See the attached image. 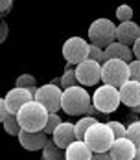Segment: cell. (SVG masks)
Segmentation results:
<instances>
[{
  "label": "cell",
  "instance_id": "1",
  "mask_svg": "<svg viewBox=\"0 0 140 160\" xmlns=\"http://www.w3.org/2000/svg\"><path fill=\"white\" fill-rule=\"evenodd\" d=\"M92 105V96L85 90V87H70L63 90L61 111L70 116H85L87 109Z\"/></svg>",
  "mask_w": 140,
  "mask_h": 160
},
{
  "label": "cell",
  "instance_id": "13",
  "mask_svg": "<svg viewBox=\"0 0 140 160\" xmlns=\"http://www.w3.org/2000/svg\"><path fill=\"white\" fill-rule=\"evenodd\" d=\"M52 140L59 145L61 149H66L72 142L79 140L78 134H76V125H74V123H70V122H63L61 125L54 131Z\"/></svg>",
  "mask_w": 140,
  "mask_h": 160
},
{
  "label": "cell",
  "instance_id": "21",
  "mask_svg": "<svg viewBox=\"0 0 140 160\" xmlns=\"http://www.w3.org/2000/svg\"><path fill=\"white\" fill-rule=\"evenodd\" d=\"M2 125L6 129V132L11 134V136H18V132L22 131L20 123H18V116H17V114H11V112L2 120Z\"/></svg>",
  "mask_w": 140,
  "mask_h": 160
},
{
  "label": "cell",
  "instance_id": "18",
  "mask_svg": "<svg viewBox=\"0 0 140 160\" xmlns=\"http://www.w3.org/2000/svg\"><path fill=\"white\" fill-rule=\"evenodd\" d=\"M65 158V149H61L54 140L48 138L46 145L43 147V160H63Z\"/></svg>",
  "mask_w": 140,
  "mask_h": 160
},
{
  "label": "cell",
  "instance_id": "12",
  "mask_svg": "<svg viewBox=\"0 0 140 160\" xmlns=\"http://www.w3.org/2000/svg\"><path fill=\"white\" fill-rule=\"evenodd\" d=\"M137 151H138V147L133 144L127 136L125 138H116L112 147L109 149L112 160H133Z\"/></svg>",
  "mask_w": 140,
  "mask_h": 160
},
{
  "label": "cell",
  "instance_id": "19",
  "mask_svg": "<svg viewBox=\"0 0 140 160\" xmlns=\"http://www.w3.org/2000/svg\"><path fill=\"white\" fill-rule=\"evenodd\" d=\"M61 87L63 90L65 88H70V87H78L79 85V79H78V74H76V64H70L66 63V70H65V74L61 76Z\"/></svg>",
  "mask_w": 140,
  "mask_h": 160
},
{
  "label": "cell",
  "instance_id": "3",
  "mask_svg": "<svg viewBox=\"0 0 140 160\" xmlns=\"http://www.w3.org/2000/svg\"><path fill=\"white\" fill-rule=\"evenodd\" d=\"M83 140L89 144V147L92 149L94 153H107L112 147L116 138H114V132L111 131L109 123L98 122V123H94L92 127L87 131Z\"/></svg>",
  "mask_w": 140,
  "mask_h": 160
},
{
  "label": "cell",
  "instance_id": "28",
  "mask_svg": "<svg viewBox=\"0 0 140 160\" xmlns=\"http://www.w3.org/2000/svg\"><path fill=\"white\" fill-rule=\"evenodd\" d=\"M129 72H131V79L140 83V59H133L129 63Z\"/></svg>",
  "mask_w": 140,
  "mask_h": 160
},
{
  "label": "cell",
  "instance_id": "20",
  "mask_svg": "<svg viewBox=\"0 0 140 160\" xmlns=\"http://www.w3.org/2000/svg\"><path fill=\"white\" fill-rule=\"evenodd\" d=\"M94 123H98L96 116H81L78 122H76V134H78L79 140H83V138H85L87 131L92 127Z\"/></svg>",
  "mask_w": 140,
  "mask_h": 160
},
{
  "label": "cell",
  "instance_id": "7",
  "mask_svg": "<svg viewBox=\"0 0 140 160\" xmlns=\"http://www.w3.org/2000/svg\"><path fill=\"white\" fill-rule=\"evenodd\" d=\"M89 50H91L89 41H85L83 37H70L63 44V57L66 59V63L78 66L85 59H89Z\"/></svg>",
  "mask_w": 140,
  "mask_h": 160
},
{
  "label": "cell",
  "instance_id": "15",
  "mask_svg": "<svg viewBox=\"0 0 140 160\" xmlns=\"http://www.w3.org/2000/svg\"><path fill=\"white\" fill-rule=\"evenodd\" d=\"M120 99L125 107L135 109L140 103V83L138 81H125L124 85L120 87Z\"/></svg>",
  "mask_w": 140,
  "mask_h": 160
},
{
  "label": "cell",
  "instance_id": "16",
  "mask_svg": "<svg viewBox=\"0 0 140 160\" xmlns=\"http://www.w3.org/2000/svg\"><path fill=\"white\" fill-rule=\"evenodd\" d=\"M94 151L89 147L85 140H76L65 149V158L66 160H91Z\"/></svg>",
  "mask_w": 140,
  "mask_h": 160
},
{
  "label": "cell",
  "instance_id": "5",
  "mask_svg": "<svg viewBox=\"0 0 140 160\" xmlns=\"http://www.w3.org/2000/svg\"><path fill=\"white\" fill-rule=\"evenodd\" d=\"M92 103H94V107L100 111V114H111V112H114L120 107V103H122V99H120V88L103 83L101 87L96 88V92L92 94Z\"/></svg>",
  "mask_w": 140,
  "mask_h": 160
},
{
  "label": "cell",
  "instance_id": "30",
  "mask_svg": "<svg viewBox=\"0 0 140 160\" xmlns=\"http://www.w3.org/2000/svg\"><path fill=\"white\" fill-rule=\"evenodd\" d=\"M8 33H9L8 22H4V20H2V24H0V41H2V42H4V41L8 39Z\"/></svg>",
  "mask_w": 140,
  "mask_h": 160
},
{
  "label": "cell",
  "instance_id": "6",
  "mask_svg": "<svg viewBox=\"0 0 140 160\" xmlns=\"http://www.w3.org/2000/svg\"><path fill=\"white\" fill-rule=\"evenodd\" d=\"M89 39L91 44L107 48L116 41V24L109 18H96L89 26Z\"/></svg>",
  "mask_w": 140,
  "mask_h": 160
},
{
  "label": "cell",
  "instance_id": "2",
  "mask_svg": "<svg viewBox=\"0 0 140 160\" xmlns=\"http://www.w3.org/2000/svg\"><path fill=\"white\" fill-rule=\"evenodd\" d=\"M18 123L24 131H44L50 112L39 101H30L18 111Z\"/></svg>",
  "mask_w": 140,
  "mask_h": 160
},
{
  "label": "cell",
  "instance_id": "8",
  "mask_svg": "<svg viewBox=\"0 0 140 160\" xmlns=\"http://www.w3.org/2000/svg\"><path fill=\"white\" fill-rule=\"evenodd\" d=\"M35 101H39L43 107H46L48 112L61 111L63 88L61 87H57V85H54V83H46V85H43V87L37 88Z\"/></svg>",
  "mask_w": 140,
  "mask_h": 160
},
{
  "label": "cell",
  "instance_id": "4",
  "mask_svg": "<svg viewBox=\"0 0 140 160\" xmlns=\"http://www.w3.org/2000/svg\"><path fill=\"white\" fill-rule=\"evenodd\" d=\"M129 79H131L129 63H125L122 59H107L101 64V81L105 85H112V87L120 88Z\"/></svg>",
  "mask_w": 140,
  "mask_h": 160
},
{
  "label": "cell",
  "instance_id": "14",
  "mask_svg": "<svg viewBox=\"0 0 140 160\" xmlns=\"http://www.w3.org/2000/svg\"><path fill=\"white\" fill-rule=\"evenodd\" d=\"M140 37V26L133 20H127V22H120L116 26V41L124 42L127 46H133Z\"/></svg>",
  "mask_w": 140,
  "mask_h": 160
},
{
  "label": "cell",
  "instance_id": "26",
  "mask_svg": "<svg viewBox=\"0 0 140 160\" xmlns=\"http://www.w3.org/2000/svg\"><path fill=\"white\" fill-rule=\"evenodd\" d=\"M61 118H59V114L57 112H50V116H48V122H46V127H44V132L46 134H54V131L61 125Z\"/></svg>",
  "mask_w": 140,
  "mask_h": 160
},
{
  "label": "cell",
  "instance_id": "9",
  "mask_svg": "<svg viewBox=\"0 0 140 160\" xmlns=\"http://www.w3.org/2000/svg\"><path fill=\"white\" fill-rule=\"evenodd\" d=\"M76 74L81 87H94L101 81V63L94 59H85L76 66Z\"/></svg>",
  "mask_w": 140,
  "mask_h": 160
},
{
  "label": "cell",
  "instance_id": "32",
  "mask_svg": "<svg viewBox=\"0 0 140 160\" xmlns=\"http://www.w3.org/2000/svg\"><path fill=\"white\" fill-rule=\"evenodd\" d=\"M91 160H112V157H111L109 151L107 153H94Z\"/></svg>",
  "mask_w": 140,
  "mask_h": 160
},
{
  "label": "cell",
  "instance_id": "29",
  "mask_svg": "<svg viewBox=\"0 0 140 160\" xmlns=\"http://www.w3.org/2000/svg\"><path fill=\"white\" fill-rule=\"evenodd\" d=\"M11 6H13V0H0V13H2V17H6L11 11Z\"/></svg>",
  "mask_w": 140,
  "mask_h": 160
},
{
  "label": "cell",
  "instance_id": "36",
  "mask_svg": "<svg viewBox=\"0 0 140 160\" xmlns=\"http://www.w3.org/2000/svg\"><path fill=\"white\" fill-rule=\"evenodd\" d=\"M63 160H66V158H63Z\"/></svg>",
  "mask_w": 140,
  "mask_h": 160
},
{
  "label": "cell",
  "instance_id": "27",
  "mask_svg": "<svg viewBox=\"0 0 140 160\" xmlns=\"http://www.w3.org/2000/svg\"><path fill=\"white\" fill-rule=\"evenodd\" d=\"M89 59H94L98 63H105L107 57H105V48L101 46H96V44H91V50H89Z\"/></svg>",
  "mask_w": 140,
  "mask_h": 160
},
{
  "label": "cell",
  "instance_id": "11",
  "mask_svg": "<svg viewBox=\"0 0 140 160\" xmlns=\"http://www.w3.org/2000/svg\"><path fill=\"white\" fill-rule=\"evenodd\" d=\"M18 142L28 151H39L48 142V134L44 131H20L18 132Z\"/></svg>",
  "mask_w": 140,
  "mask_h": 160
},
{
  "label": "cell",
  "instance_id": "33",
  "mask_svg": "<svg viewBox=\"0 0 140 160\" xmlns=\"http://www.w3.org/2000/svg\"><path fill=\"white\" fill-rule=\"evenodd\" d=\"M133 53H135V59H140V37L138 41L133 44Z\"/></svg>",
  "mask_w": 140,
  "mask_h": 160
},
{
  "label": "cell",
  "instance_id": "34",
  "mask_svg": "<svg viewBox=\"0 0 140 160\" xmlns=\"http://www.w3.org/2000/svg\"><path fill=\"white\" fill-rule=\"evenodd\" d=\"M133 111L137 112V114H140V103H138V105H137V107H135V109H133Z\"/></svg>",
  "mask_w": 140,
  "mask_h": 160
},
{
  "label": "cell",
  "instance_id": "24",
  "mask_svg": "<svg viewBox=\"0 0 140 160\" xmlns=\"http://www.w3.org/2000/svg\"><path fill=\"white\" fill-rule=\"evenodd\" d=\"M116 18L120 22H127V20H133V8L127 6V4H120L116 8Z\"/></svg>",
  "mask_w": 140,
  "mask_h": 160
},
{
  "label": "cell",
  "instance_id": "31",
  "mask_svg": "<svg viewBox=\"0 0 140 160\" xmlns=\"http://www.w3.org/2000/svg\"><path fill=\"white\" fill-rule=\"evenodd\" d=\"M8 114H9V107H8L6 99H0V120H4Z\"/></svg>",
  "mask_w": 140,
  "mask_h": 160
},
{
  "label": "cell",
  "instance_id": "17",
  "mask_svg": "<svg viewBox=\"0 0 140 160\" xmlns=\"http://www.w3.org/2000/svg\"><path fill=\"white\" fill-rule=\"evenodd\" d=\"M105 57L107 59H122L125 63H131L135 59V53H133V48H129L127 44L120 42V41H114L112 44H109L105 48Z\"/></svg>",
  "mask_w": 140,
  "mask_h": 160
},
{
  "label": "cell",
  "instance_id": "22",
  "mask_svg": "<svg viewBox=\"0 0 140 160\" xmlns=\"http://www.w3.org/2000/svg\"><path fill=\"white\" fill-rule=\"evenodd\" d=\"M15 87L28 88L33 96L37 94V88H39V87H35V78H33L31 74H22V76H18V78H17V81H15Z\"/></svg>",
  "mask_w": 140,
  "mask_h": 160
},
{
  "label": "cell",
  "instance_id": "10",
  "mask_svg": "<svg viewBox=\"0 0 140 160\" xmlns=\"http://www.w3.org/2000/svg\"><path fill=\"white\" fill-rule=\"evenodd\" d=\"M6 103H8V107H9V112L11 114H18V111L26 105V103H30L35 99V96L31 94L28 88H20V87H15V88H11L8 94H6Z\"/></svg>",
  "mask_w": 140,
  "mask_h": 160
},
{
  "label": "cell",
  "instance_id": "25",
  "mask_svg": "<svg viewBox=\"0 0 140 160\" xmlns=\"http://www.w3.org/2000/svg\"><path fill=\"white\" fill-rule=\"evenodd\" d=\"M109 123L111 131L114 132V138H125L127 136V125L118 122V120H112V122H107Z\"/></svg>",
  "mask_w": 140,
  "mask_h": 160
},
{
  "label": "cell",
  "instance_id": "23",
  "mask_svg": "<svg viewBox=\"0 0 140 160\" xmlns=\"http://www.w3.org/2000/svg\"><path fill=\"white\" fill-rule=\"evenodd\" d=\"M127 138L140 149V120L127 125Z\"/></svg>",
  "mask_w": 140,
  "mask_h": 160
},
{
  "label": "cell",
  "instance_id": "35",
  "mask_svg": "<svg viewBox=\"0 0 140 160\" xmlns=\"http://www.w3.org/2000/svg\"><path fill=\"white\" fill-rule=\"evenodd\" d=\"M133 160H140V149L137 151V155H135V158H133Z\"/></svg>",
  "mask_w": 140,
  "mask_h": 160
}]
</instances>
